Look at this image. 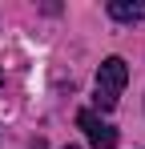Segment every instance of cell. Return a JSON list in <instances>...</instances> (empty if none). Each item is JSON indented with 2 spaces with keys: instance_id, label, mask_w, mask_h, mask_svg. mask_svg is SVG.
<instances>
[{
  "instance_id": "cell-1",
  "label": "cell",
  "mask_w": 145,
  "mask_h": 149,
  "mask_svg": "<svg viewBox=\"0 0 145 149\" xmlns=\"http://www.w3.org/2000/svg\"><path fill=\"white\" fill-rule=\"evenodd\" d=\"M125 81H129V65L121 56L101 61V69H97V105L105 113L117 109V97H121V89H125Z\"/></svg>"
},
{
  "instance_id": "cell-2",
  "label": "cell",
  "mask_w": 145,
  "mask_h": 149,
  "mask_svg": "<svg viewBox=\"0 0 145 149\" xmlns=\"http://www.w3.org/2000/svg\"><path fill=\"white\" fill-rule=\"evenodd\" d=\"M77 125L85 129V137H89L93 149H117V129L109 121H101L93 109H81V113H77Z\"/></svg>"
},
{
  "instance_id": "cell-3",
  "label": "cell",
  "mask_w": 145,
  "mask_h": 149,
  "mask_svg": "<svg viewBox=\"0 0 145 149\" xmlns=\"http://www.w3.org/2000/svg\"><path fill=\"white\" fill-rule=\"evenodd\" d=\"M113 20H145V0H109Z\"/></svg>"
},
{
  "instance_id": "cell-4",
  "label": "cell",
  "mask_w": 145,
  "mask_h": 149,
  "mask_svg": "<svg viewBox=\"0 0 145 149\" xmlns=\"http://www.w3.org/2000/svg\"><path fill=\"white\" fill-rule=\"evenodd\" d=\"M65 149H81V145H65Z\"/></svg>"
}]
</instances>
